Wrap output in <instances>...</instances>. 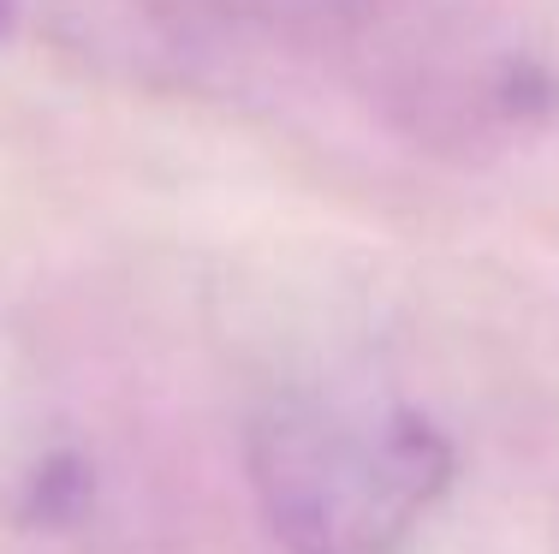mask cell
Returning <instances> with one entry per match:
<instances>
[{"mask_svg": "<svg viewBox=\"0 0 559 554\" xmlns=\"http://www.w3.org/2000/svg\"><path fill=\"white\" fill-rule=\"evenodd\" d=\"M250 483L286 554H399L452 483L429 417L357 393H292L250 429Z\"/></svg>", "mask_w": 559, "mask_h": 554, "instance_id": "1", "label": "cell"}, {"mask_svg": "<svg viewBox=\"0 0 559 554\" xmlns=\"http://www.w3.org/2000/svg\"><path fill=\"white\" fill-rule=\"evenodd\" d=\"M0 24H7V0H0Z\"/></svg>", "mask_w": 559, "mask_h": 554, "instance_id": "2", "label": "cell"}]
</instances>
